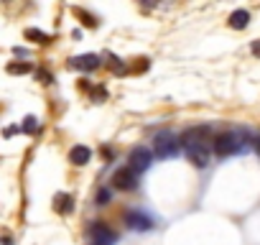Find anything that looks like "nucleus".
I'll list each match as a JSON object with an SVG mask.
<instances>
[{
  "instance_id": "f8f14e48",
  "label": "nucleus",
  "mask_w": 260,
  "mask_h": 245,
  "mask_svg": "<svg viewBox=\"0 0 260 245\" xmlns=\"http://www.w3.org/2000/svg\"><path fill=\"white\" fill-rule=\"evenodd\" d=\"M28 72H34V67L28 62H13V64H8V74H28Z\"/></svg>"
},
{
  "instance_id": "0eeeda50",
  "label": "nucleus",
  "mask_w": 260,
  "mask_h": 245,
  "mask_svg": "<svg viewBox=\"0 0 260 245\" xmlns=\"http://www.w3.org/2000/svg\"><path fill=\"white\" fill-rule=\"evenodd\" d=\"M186 156H189V161H191L197 169H207V166H209V151H207L204 146H191V148H186Z\"/></svg>"
},
{
  "instance_id": "6ab92c4d",
  "label": "nucleus",
  "mask_w": 260,
  "mask_h": 245,
  "mask_svg": "<svg viewBox=\"0 0 260 245\" xmlns=\"http://www.w3.org/2000/svg\"><path fill=\"white\" fill-rule=\"evenodd\" d=\"M255 151H257V156H260V136L255 138Z\"/></svg>"
},
{
  "instance_id": "2eb2a0df",
  "label": "nucleus",
  "mask_w": 260,
  "mask_h": 245,
  "mask_svg": "<svg viewBox=\"0 0 260 245\" xmlns=\"http://www.w3.org/2000/svg\"><path fill=\"white\" fill-rule=\"evenodd\" d=\"M107 202H110V189H100V194H97V204L105 207Z\"/></svg>"
},
{
  "instance_id": "ddd939ff",
  "label": "nucleus",
  "mask_w": 260,
  "mask_h": 245,
  "mask_svg": "<svg viewBox=\"0 0 260 245\" xmlns=\"http://www.w3.org/2000/svg\"><path fill=\"white\" fill-rule=\"evenodd\" d=\"M26 39L28 41H36V44H49V36L39 28H26Z\"/></svg>"
},
{
  "instance_id": "9d476101",
  "label": "nucleus",
  "mask_w": 260,
  "mask_h": 245,
  "mask_svg": "<svg viewBox=\"0 0 260 245\" xmlns=\"http://www.w3.org/2000/svg\"><path fill=\"white\" fill-rule=\"evenodd\" d=\"M247 23H250V13H247V11H235V13L230 16V28H235V31L247 28Z\"/></svg>"
},
{
  "instance_id": "f03ea898",
  "label": "nucleus",
  "mask_w": 260,
  "mask_h": 245,
  "mask_svg": "<svg viewBox=\"0 0 260 245\" xmlns=\"http://www.w3.org/2000/svg\"><path fill=\"white\" fill-rule=\"evenodd\" d=\"M151 164H153V151H151V148H146V146H138V148H133V151H130L127 166L133 169L136 174L146 171V169H148Z\"/></svg>"
},
{
  "instance_id": "f3484780",
  "label": "nucleus",
  "mask_w": 260,
  "mask_h": 245,
  "mask_svg": "<svg viewBox=\"0 0 260 245\" xmlns=\"http://www.w3.org/2000/svg\"><path fill=\"white\" fill-rule=\"evenodd\" d=\"M252 54L260 56V41H252Z\"/></svg>"
},
{
  "instance_id": "20e7f679",
  "label": "nucleus",
  "mask_w": 260,
  "mask_h": 245,
  "mask_svg": "<svg viewBox=\"0 0 260 245\" xmlns=\"http://www.w3.org/2000/svg\"><path fill=\"white\" fill-rule=\"evenodd\" d=\"M240 148V138L235 133H219L214 138V154L217 156H232Z\"/></svg>"
},
{
  "instance_id": "39448f33",
  "label": "nucleus",
  "mask_w": 260,
  "mask_h": 245,
  "mask_svg": "<svg viewBox=\"0 0 260 245\" xmlns=\"http://www.w3.org/2000/svg\"><path fill=\"white\" fill-rule=\"evenodd\" d=\"M125 225H127L130 230H138V232H146V230H151V227H153V220H151L148 215L138 212V209H130V212L125 215Z\"/></svg>"
},
{
  "instance_id": "f257e3e1",
  "label": "nucleus",
  "mask_w": 260,
  "mask_h": 245,
  "mask_svg": "<svg viewBox=\"0 0 260 245\" xmlns=\"http://www.w3.org/2000/svg\"><path fill=\"white\" fill-rule=\"evenodd\" d=\"M179 148H181L179 138L174 133H169V131H161L153 138V156H158V159H171V156L179 154Z\"/></svg>"
},
{
  "instance_id": "4468645a",
  "label": "nucleus",
  "mask_w": 260,
  "mask_h": 245,
  "mask_svg": "<svg viewBox=\"0 0 260 245\" xmlns=\"http://www.w3.org/2000/svg\"><path fill=\"white\" fill-rule=\"evenodd\" d=\"M23 133H36L39 131V120L34 117V115H28L26 120H23V128H21Z\"/></svg>"
},
{
  "instance_id": "dca6fc26",
  "label": "nucleus",
  "mask_w": 260,
  "mask_h": 245,
  "mask_svg": "<svg viewBox=\"0 0 260 245\" xmlns=\"http://www.w3.org/2000/svg\"><path fill=\"white\" fill-rule=\"evenodd\" d=\"M0 245H13V237L11 235H0Z\"/></svg>"
},
{
  "instance_id": "a211bd4d",
  "label": "nucleus",
  "mask_w": 260,
  "mask_h": 245,
  "mask_svg": "<svg viewBox=\"0 0 260 245\" xmlns=\"http://www.w3.org/2000/svg\"><path fill=\"white\" fill-rule=\"evenodd\" d=\"M141 3H143L146 8H151V6H156V3H158V0H141Z\"/></svg>"
},
{
  "instance_id": "9b49d317",
  "label": "nucleus",
  "mask_w": 260,
  "mask_h": 245,
  "mask_svg": "<svg viewBox=\"0 0 260 245\" xmlns=\"http://www.w3.org/2000/svg\"><path fill=\"white\" fill-rule=\"evenodd\" d=\"M72 204H74V199H72L69 194H64V192H59V194L54 197V209L61 212V215H69V212H72Z\"/></svg>"
},
{
  "instance_id": "aec40b11",
  "label": "nucleus",
  "mask_w": 260,
  "mask_h": 245,
  "mask_svg": "<svg viewBox=\"0 0 260 245\" xmlns=\"http://www.w3.org/2000/svg\"><path fill=\"white\" fill-rule=\"evenodd\" d=\"M94 245H97V242H94Z\"/></svg>"
},
{
  "instance_id": "1a4fd4ad",
  "label": "nucleus",
  "mask_w": 260,
  "mask_h": 245,
  "mask_svg": "<svg viewBox=\"0 0 260 245\" xmlns=\"http://www.w3.org/2000/svg\"><path fill=\"white\" fill-rule=\"evenodd\" d=\"M89 159H92V151H89L87 146H74V148L69 151V161H72L74 166H84V164H89Z\"/></svg>"
},
{
  "instance_id": "7ed1b4c3",
  "label": "nucleus",
  "mask_w": 260,
  "mask_h": 245,
  "mask_svg": "<svg viewBox=\"0 0 260 245\" xmlns=\"http://www.w3.org/2000/svg\"><path fill=\"white\" fill-rule=\"evenodd\" d=\"M112 187L120 189V192H133V189L138 187V174L130 169V166L117 169V171L112 174Z\"/></svg>"
},
{
  "instance_id": "6e6552de",
  "label": "nucleus",
  "mask_w": 260,
  "mask_h": 245,
  "mask_svg": "<svg viewBox=\"0 0 260 245\" xmlns=\"http://www.w3.org/2000/svg\"><path fill=\"white\" fill-rule=\"evenodd\" d=\"M92 237H94L97 245H112V242H115V232H112L110 227H105L102 222H97V225L92 227Z\"/></svg>"
},
{
  "instance_id": "423d86ee",
  "label": "nucleus",
  "mask_w": 260,
  "mask_h": 245,
  "mask_svg": "<svg viewBox=\"0 0 260 245\" xmlns=\"http://www.w3.org/2000/svg\"><path fill=\"white\" fill-rule=\"evenodd\" d=\"M72 67L79 69V72H94L100 67V56L97 54H82V56H74L72 59Z\"/></svg>"
}]
</instances>
